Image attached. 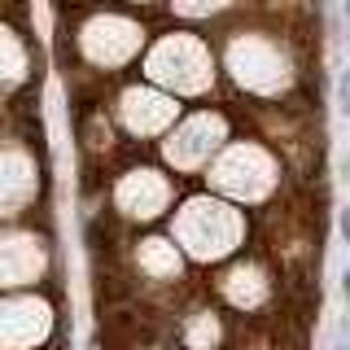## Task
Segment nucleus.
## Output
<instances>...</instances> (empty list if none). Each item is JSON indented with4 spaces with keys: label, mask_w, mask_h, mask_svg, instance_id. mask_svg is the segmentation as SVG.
<instances>
[{
    "label": "nucleus",
    "mask_w": 350,
    "mask_h": 350,
    "mask_svg": "<svg viewBox=\"0 0 350 350\" xmlns=\"http://www.w3.org/2000/svg\"><path fill=\"white\" fill-rule=\"evenodd\" d=\"M171 114H175V105L162 101V96H153V92H140V88H131V92L123 96V118H127L131 131H158Z\"/></svg>",
    "instance_id": "20e7f679"
},
{
    "label": "nucleus",
    "mask_w": 350,
    "mask_h": 350,
    "mask_svg": "<svg viewBox=\"0 0 350 350\" xmlns=\"http://www.w3.org/2000/svg\"><path fill=\"white\" fill-rule=\"evenodd\" d=\"M215 180L224 184V189H232L241 197H258L262 189L271 184V167L258 158L254 149H232L224 162H219V171H215Z\"/></svg>",
    "instance_id": "f03ea898"
},
{
    "label": "nucleus",
    "mask_w": 350,
    "mask_h": 350,
    "mask_svg": "<svg viewBox=\"0 0 350 350\" xmlns=\"http://www.w3.org/2000/svg\"><path fill=\"white\" fill-rule=\"evenodd\" d=\"M219 136H224V123H219V118H193V123L180 131V140L167 145V158L171 162H197Z\"/></svg>",
    "instance_id": "39448f33"
},
{
    "label": "nucleus",
    "mask_w": 350,
    "mask_h": 350,
    "mask_svg": "<svg viewBox=\"0 0 350 350\" xmlns=\"http://www.w3.org/2000/svg\"><path fill=\"white\" fill-rule=\"evenodd\" d=\"M118 202H123L127 215L149 219V215H158L162 202H167V184H162L153 171H136V175H127V180H123V189H118Z\"/></svg>",
    "instance_id": "7ed1b4c3"
},
{
    "label": "nucleus",
    "mask_w": 350,
    "mask_h": 350,
    "mask_svg": "<svg viewBox=\"0 0 350 350\" xmlns=\"http://www.w3.org/2000/svg\"><path fill=\"white\" fill-rule=\"evenodd\" d=\"M175 5H180L184 14H211V9H219V5H228V0H175Z\"/></svg>",
    "instance_id": "1a4fd4ad"
},
{
    "label": "nucleus",
    "mask_w": 350,
    "mask_h": 350,
    "mask_svg": "<svg viewBox=\"0 0 350 350\" xmlns=\"http://www.w3.org/2000/svg\"><path fill=\"white\" fill-rule=\"evenodd\" d=\"M219 342V324L211 320V315H197V320L189 324V346L193 350H211Z\"/></svg>",
    "instance_id": "6e6552de"
},
{
    "label": "nucleus",
    "mask_w": 350,
    "mask_h": 350,
    "mask_svg": "<svg viewBox=\"0 0 350 350\" xmlns=\"http://www.w3.org/2000/svg\"><path fill=\"white\" fill-rule=\"evenodd\" d=\"M140 262L149 271H158V276H175L180 271V254H175V245H167V241H145L140 245Z\"/></svg>",
    "instance_id": "0eeeda50"
},
{
    "label": "nucleus",
    "mask_w": 350,
    "mask_h": 350,
    "mask_svg": "<svg viewBox=\"0 0 350 350\" xmlns=\"http://www.w3.org/2000/svg\"><path fill=\"white\" fill-rule=\"evenodd\" d=\"M153 79L175 83V88H202L206 83V57L193 40H167L149 62Z\"/></svg>",
    "instance_id": "f257e3e1"
},
{
    "label": "nucleus",
    "mask_w": 350,
    "mask_h": 350,
    "mask_svg": "<svg viewBox=\"0 0 350 350\" xmlns=\"http://www.w3.org/2000/svg\"><path fill=\"white\" fill-rule=\"evenodd\" d=\"M224 293L232 298L237 306H258L262 298H267V284H262V271L258 267H237L232 276H228Z\"/></svg>",
    "instance_id": "423d86ee"
}]
</instances>
